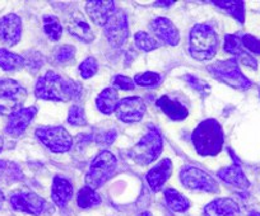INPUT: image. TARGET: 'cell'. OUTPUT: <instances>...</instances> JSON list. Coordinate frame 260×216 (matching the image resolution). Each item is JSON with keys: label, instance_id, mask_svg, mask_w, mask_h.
Masks as SVG:
<instances>
[{"label": "cell", "instance_id": "2", "mask_svg": "<svg viewBox=\"0 0 260 216\" xmlns=\"http://www.w3.org/2000/svg\"><path fill=\"white\" fill-rule=\"evenodd\" d=\"M192 144L199 155L214 156L222 150L224 143L223 130L213 118L203 121L192 133Z\"/></svg>", "mask_w": 260, "mask_h": 216}, {"label": "cell", "instance_id": "18", "mask_svg": "<svg viewBox=\"0 0 260 216\" xmlns=\"http://www.w3.org/2000/svg\"><path fill=\"white\" fill-rule=\"evenodd\" d=\"M172 173V163L170 159H164L161 160L157 165H154L146 176V180L148 182L149 187L154 191V192H158L161 191V188L164 187V185L166 183V181L169 180L170 176Z\"/></svg>", "mask_w": 260, "mask_h": 216}, {"label": "cell", "instance_id": "29", "mask_svg": "<svg viewBox=\"0 0 260 216\" xmlns=\"http://www.w3.org/2000/svg\"><path fill=\"white\" fill-rule=\"evenodd\" d=\"M213 4L218 6L219 8H223L231 14L232 17L239 22H245V3L244 2H213Z\"/></svg>", "mask_w": 260, "mask_h": 216}, {"label": "cell", "instance_id": "17", "mask_svg": "<svg viewBox=\"0 0 260 216\" xmlns=\"http://www.w3.org/2000/svg\"><path fill=\"white\" fill-rule=\"evenodd\" d=\"M86 6L89 18L99 27H105L110 17L117 11L115 3L111 2V0H106V2H104V0H101V2H88Z\"/></svg>", "mask_w": 260, "mask_h": 216}, {"label": "cell", "instance_id": "7", "mask_svg": "<svg viewBox=\"0 0 260 216\" xmlns=\"http://www.w3.org/2000/svg\"><path fill=\"white\" fill-rule=\"evenodd\" d=\"M117 165V160L112 153L109 150H104L93 159L91 163L88 173L86 176L87 187H91L93 190L101 187L107 180L115 172Z\"/></svg>", "mask_w": 260, "mask_h": 216}, {"label": "cell", "instance_id": "44", "mask_svg": "<svg viewBox=\"0 0 260 216\" xmlns=\"http://www.w3.org/2000/svg\"><path fill=\"white\" fill-rule=\"evenodd\" d=\"M138 216H152V215L149 212H143V213H141V215H138Z\"/></svg>", "mask_w": 260, "mask_h": 216}, {"label": "cell", "instance_id": "5", "mask_svg": "<svg viewBox=\"0 0 260 216\" xmlns=\"http://www.w3.org/2000/svg\"><path fill=\"white\" fill-rule=\"evenodd\" d=\"M27 98L23 85L13 79H0V116H11L21 110Z\"/></svg>", "mask_w": 260, "mask_h": 216}, {"label": "cell", "instance_id": "19", "mask_svg": "<svg viewBox=\"0 0 260 216\" xmlns=\"http://www.w3.org/2000/svg\"><path fill=\"white\" fill-rule=\"evenodd\" d=\"M156 104L167 117L174 121H182L189 116V111H187L186 107L180 101L169 96L159 97Z\"/></svg>", "mask_w": 260, "mask_h": 216}, {"label": "cell", "instance_id": "3", "mask_svg": "<svg viewBox=\"0 0 260 216\" xmlns=\"http://www.w3.org/2000/svg\"><path fill=\"white\" fill-rule=\"evenodd\" d=\"M218 36L208 24H197L190 32L189 51L195 60H211L218 49Z\"/></svg>", "mask_w": 260, "mask_h": 216}, {"label": "cell", "instance_id": "36", "mask_svg": "<svg viewBox=\"0 0 260 216\" xmlns=\"http://www.w3.org/2000/svg\"><path fill=\"white\" fill-rule=\"evenodd\" d=\"M242 46L247 50V51L252 52V54H257L260 55V39L256 38L251 34H244L241 37Z\"/></svg>", "mask_w": 260, "mask_h": 216}, {"label": "cell", "instance_id": "43", "mask_svg": "<svg viewBox=\"0 0 260 216\" xmlns=\"http://www.w3.org/2000/svg\"><path fill=\"white\" fill-rule=\"evenodd\" d=\"M250 216H260V212H256V211H254V212L250 213Z\"/></svg>", "mask_w": 260, "mask_h": 216}, {"label": "cell", "instance_id": "1", "mask_svg": "<svg viewBox=\"0 0 260 216\" xmlns=\"http://www.w3.org/2000/svg\"><path fill=\"white\" fill-rule=\"evenodd\" d=\"M81 94V84L69 78H64L54 71H47L37 80L35 87V96L46 101L68 102L78 99Z\"/></svg>", "mask_w": 260, "mask_h": 216}, {"label": "cell", "instance_id": "42", "mask_svg": "<svg viewBox=\"0 0 260 216\" xmlns=\"http://www.w3.org/2000/svg\"><path fill=\"white\" fill-rule=\"evenodd\" d=\"M3 146H4L3 138H0V153H2V150H3Z\"/></svg>", "mask_w": 260, "mask_h": 216}, {"label": "cell", "instance_id": "14", "mask_svg": "<svg viewBox=\"0 0 260 216\" xmlns=\"http://www.w3.org/2000/svg\"><path fill=\"white\" fill-rule=\"evenodd\" d=\"M37 113L36 107H22L21 110L12 113L6 126V133L11 136H19L27 130L29 123Z\"/></svg>", "mask_w": 260, "mask_h": 216}, {"label": "cell", "instance_id": "6", "mask_svg": "<svg viewBox=\"0 0 260 216\" xmlns=\"http://www.w3.org/2000/svg\"><path fill=\"white\" fill-rule=\"evenodd\" d=\"M208 70L217 79L223 81L224 84L230 85L231 88L249 89L252 85V81L247 79L242 74V71L240 70L239 64H237V60L235 58L229 59V60L217 61V63L208 66Z\"/></svg>", "mask_w": 260, "mask_h": 216}, {"label": "cell", "instance_id": "9", "mask_svg": "<svg viewBox=\"0 0 260 216\" xmlns=\"http://www.w3.org/2000/svg\"><path fill=\"white\" fill-rule=\"evenodd\" d=\"M180 182L186 188L192 191L216 193L219 191L217 181L212 176L197 167L186 165L180 170Z\"/></svg>", "mask_w": 260, "mask_h": 216}, {"label": "cell", "instance_id": "11", "mask_svg": "<svg viewBox=\"0 0 260 216\" xmlns=\"http://www.w3.org/2000/svg\"><path fill=\"white\" fill-rule=\"evenodd\" d=\"M105 34L107 39L114 47L124 46L125 42L129 37V22H127V16L122 11L117 9L107 23L105 24Z\"/></svg>", "mask_w": 260, "mask_h": 216}, {"label": "cell", "instance_id": "10", "mask_svg": "<svg viewBox=\"0 0 260 216\" xmlns=\"http://www.w3.org/2000/svg\"><path fill=\"white\" fill-rule=\"evenodd\" d=\"M9 202L13 210L34 216L41 215L47 207L46 201L31 191H18L13 193L9 198Z\"/></svg>", "mask_w": 260, "mask_h": 216}, {"label": "cell", "instance_id": "26", "mask_svg": "<svg viewBox=\"0 0 260 216\" xmlns=\"http://www.w3.org/2000/svg\"><path fill=\"white\" fill-rule=\"evenodd\" d=\"M23 177L18 165L13 161L0 160V182L12 183Z\"/></svg>", "mask_w": 260, "mask_h": 216}, {"label": "cell", "instance_id": "12", "mask_svg": "<svg viewBox=\"0 0 260 216\" xmlns=\"http://www.w3.org/2000/svg\"><path fill=\"white\" fill-rule=\"evenodd\" d=\"M116 116L125 123H136L143 118L146 113V104L141 97H125L116 107Z\"/></svg>", "mask_w": 260, "mask_h": 216}, {"label": "cell", "instance_id": "37", "mask_svg": "<svg viewBox=\"0 0 260 216\" xmlns=\"http://www.w3.org/2000/svg\"><path fill=\"white\" fill-rule=\"evenodd\" d=\"M184 79L187 81V83H189V85L191 87L192 89L198 91L199 93H202V94L208 93L209 89H211V87H209L206 81H203L202 79L197 78V76H194V75H185Z\"/></svg>", "mask_w": 260, "mask_h": 216}, {"label": "cell", "instance_id": "34", "mask_svg": "<svg viewBox=\"0 0 260 216\" xmlns=\"http://www.w3.org/2000/svg\"><path fill=\"white\" fill-rule=\"evenodd\" d=\"M74 55H76V47L71 46V45H62L54 51V59L59 64L72 60Z\"/></svg>", "mask_w": 260, "mask_h": 216}, {"label": "cell", "instance_id": "41", "mask_svg": "<svg viewBox=\"0 0 260 216\" xmlns=\"http://www.w3.org/2000/svg\"><path fill=\"white\" fill-rule=\"evenodd\" d=\"M4 200H6V197H4V193L2 192V191H0V207H2V206H3Z\"/></svg>", "mask_w": 260, "mask_h": 216}, {"label": "cell", "instance_id": "28", "mask_svg": "<svg viewBox=\"0 0 260 216\" xmlns=\"http://www.w3.org/2000/svg\"><path fill=\"white\" fill-rule=\"evenodd\" d=\"M44 31L51 41H59L62 36V27L55 16H44Z\"/></svg>", "mask_w": 260, "mask_h": 216}, {"label": "cell", "instance_id": "40", "mask_svg": "<svg viewBox=\"0 0 260 216\" xmlns=\"http://www.w3.org/2000/svg\"><path fill=\"white\" fill-rule=\"evenodd\" d=\"M174 4V2H157L156 6H172Z\"/></svg>", "mask_w": 260, "mask_h": 216}, {"label": "cell", "instance_id": "27", "mask_svg": "<svg viewBox=\"0 0 260 216\" xmlns=\"http://www.w3.org/2000/svg\"><path fill=\"white\" fill-rule=\"evenodd\" d=\"M77 203L81 208H91L101 203V197L96 190L91 187H83L77 196Z\"/></svg>", "mask_w": 260, "mask_h": 216}, {"label": "cell", "instance_id": "23", "mask_svg": "<svg viewBox=\"0 0 260 216\" xmlns=\"http://www.w3.org/2000/svg\"><path fill=\"white\" fill-rule=\"evenodd\" d=\"M96 104L100 112H102L104 115H111L116 111V107L119 104L117 92L114 88L104 89L97 97Z\"/></svg>", "mask_w": 260, "mask_h": 216}, {"label": "cell", "instance_id": "24", "mask_svg": "<svg viewBox=\"0 0 260 216\" xmlns=\"http://www.w3.org/2000/svg\"><path fill=\"white\" fill-rule=\"evenodd\" d=\"M24 66V58L9 50L0 47V68L4 71H16Z\"/></svg>", "mask_w": 260, "mask_h": 216}, {"label": "cell", "instance_id": "35", "mask_svg": "<svg viewBox=\"0 0 260 216\" xmlns=\"http://www.w3.org/2000/svg\"><path fill=\"white\" fill-rule=\"evenodd\" d=\"M99 70V64L94 58H87L83 63L79 65V73H81L82 78L89 79L94 75Z\"/></svg>", "mask_w": 260, "mask_h": 216}, {"label": "cell", "instance_id": "25", "mask_svg": "<svg viewBox=\"0 0 260 216\" xmlns=\"http://www.w3.org/2000/svg\"><path fill=\"white\" fill-rule=\"evenodd\" d=\"M165 200L170 210L175 212H185L190 207V201L175 188L165 190Z\"/></svg>", "mask_w": 260, "mask_h": 216}, {"label": "cell", "instance_id": "33", "mask_svg": "<svg viewBox=\"0 0 260 216\" xmlns=\"http://www.w3.org/2000/svg\"><path fill=\"white\" fill-rule=\"evenodd\" d=\"M68 122L72 126H84L87 123L86 113H84L83 107L74 104L71 107L68 112Z\"/></svg>", "mask_w": 260, "mask_h": 216}, {"label": "cell", "instance_id": "38", "mask_svg": "<svg viewBox=\"0 0 260 216\" xmlns=\"http://www.w3.org/2000/svg\"><path fill=\"white\" fill-rule=\"evenodd\" d=\"M116 135H117V133L115 130L105 131V133L99 134V135L94 138V140H96V143L99 144V145L109 146L114 143L115 139H116Z\"/></svg>", "mask_w": 260, "mask_h": 216}, {"label": "cell", "instance_id": "39", "mask_svg": "<svg viewBox=\"0 0 260 216\" xmlns=\"http://www.w3.org/2000/svg\"><path fill=\"white\" fill-rule=\"evenodd\" d=\"M114 87L122 91H132L134 89V81L125 75H116L114 79Z\"/></svg>", "mask_w": 260, "mask_h": 216}, {"label": "cell", "instance_id": "13", "mask_svg": "<svg viewBox=\"0 0 260 216\" xmlns=\"http://www.w3.org/2000/svg\"><path fill=\"white\" fill-rule=\"evenodd\" d=\"M22 36V21L17 14L11 13L0 18V42L6 46H14Z\"/></svg>", "mask_w": 260, "mask_h": 216}, {"label": "cell", "instance_id": "4", "mask_svg": "<svg viewBox=\"0 0 260 216\" xmlns=\"http://www.w3.org/2000/svg\"><path fill=\"white\" fill-rule=\"evenodd\" d=\"M164 140L156 127H149L146 135L130 150V156L141 165H148L156 160L162 153Z\"/></svg>", "mask_w": 260, "mask_h": 216}, {"label": "cell", "instance_id": "30", "mask_svg": "<svg viewBox=\"0 0 260 216\" xmlns=\"http://www.w3.org/2000/svg\"><path fill=\"white\" fill-rule=\"evenodd\" d=\"M224 51L231 54V55L235 56H244L246 54V51L244 50V46H242V42L240 37H237L236 34H227L224 37Z\"/></svg>", "mask_w": 260, "mask_h": 216}, {"label": "cell", "instance_id": "21", "mask_svg": "<svg viewBox=\"0 0 260 216\" xmlns=\"http://www.w3.org/2000/svg\"><path fill=\"white\" fill-rule=\"evenodd\" d=\"M240 207L232 198H217L204 207L206 216H237Z\"/></svg>", "mask_w": 260, "mask_h": 216}, {"label": "cell", "instance_id": "15", "mask_svg": "<svg viewBox=\"0 0 260 216\" xmlns=\"http://www.w3.org/2000/svg\"><path fill=\"white\" fill-rule=\"evenodd\" d=\"M67 29H68L69 34L76 37L79 41L86 42V44H89L94 39L93 29L87 22L86 17L78 11L73 12L69 18H67Z\"/></svg>", "mask_w": 260, "mask_h": 216}, {"label": "cell", "instance_id": "22", "mask_svg": "<svg viewBox=\"0 0 260 216\" xmlns=\"http://www.w3.org/2000/svg\"><path fill=\"white\" fill-rule=\"evenodd\" d=\"M73 196V186L67 178L56 176L51 187V198L59 207H64Z\"/></svg>", "mask_w": 260, "mask_h": 216}, {"label": "cell", "instance_id": "8", "mask_svg": "<svg viewBox=\"0 0 260 216\" xmlns=\"http://www.w3.org/2000/svg\"><path fill=\"white\" fill-rule=\"evenodd\" d=\"M36 138L54 153H65L73 146L71 134L61 126H46L35 131Z\"/></svg>", "mask_w": 260, "mask_h": 216}, {"label": "cell", "instance_id": "32", "mask_svg": "<svg viewBox=\"0 0 260 216\" xmlns=\"http://www.w3.org/2000/svg\"><path fill=\"white\" fill-rule=\"evenodd\" d=\"M134 81L141 87H156L162 81V76L153 71H147L143 74H137Z\"/></svg>", "mask_w": 260, "mask_h": 216}, {"label": "cell", "instance_id": "16", "mask_svg": "<svg viewBox=\"0 0 260 216\" xmlns=\"http://www.w3.org/2000/svg\"><path fill=\"white\" fill-rule=\"evenodd\" d=\"M152 31L164 44L176 46L180 41V33L175 24L165 17H157L151 23Z\"/></svg>", "mask_w": 260, "mask_h": 216}, {"label": "cell", "instance_id": "31", "mask_svg": "<svg viewBox=\"0 0 260 216\" xmlns=\"http://www.w3.org/2000/svg\"><path fill=\"white\" fill-rule=\"evenodd\" d=\"M134 42H136L137 47H138L139 50L146 52L152 51V50L159 47L158 41H156L153 37H151L148 33H146V32H138V33H136V36H134Z\"/></svg>", "mask_w": 260, "mask_h": 216}, {"label": "cell", "instance_id": "20", "mask_svg": "<svg viewBox=\"0 0 260 216\" xmlns=\"http://www.w3.org/2000/svg\"><path fill=\"white\" fill-rule=\"evenodd\" d=\"M217 176L223 182H226L227 185H231L234 187L240 188V190H247L250 187L249 180L245 176V173L242 172L240 163H234L230 167L223 168V169H221L217 173Z\"/></svg>", "mask_w": 260, "mask_h": 216}]
</instances>
